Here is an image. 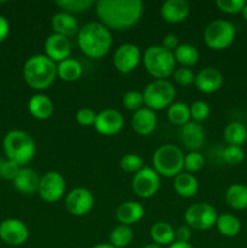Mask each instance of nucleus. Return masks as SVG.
Instances as JSON below:
<instances>
[{"instance_id": "7c9ffc66", "label": "nucleus", "mask_w": 247, "mask_h": 248, "mask_svg": "<svg viewBox=\"0 0 247 248\" xmlns=\"http://www.w3.org/2000/svg\"><path fill=\"white\" fill-rule=\"evenodd\" d=\"M224 140L229 145L241 147L247 140V128L239 121L228 124L224 130Z\"/></svg>"}, {"instance_id": "a211bd4d", "label": "nucleus", "mask_w": 247, "mask_h": 248, "mask_svg": "<svg viewBox=\"0 0 247 248\" xmlns=\"http://www.w3.org/2000/svg\"><path fill=\"white\" fill-rule=\"evenodd\" d=\"M190 14V4L186 0H167L160 9L162 19L167 23L178 24Z\"/></svg>"}, {"instance_id": "37998d69", "label": "nucleus", "mask_w": 247, "mask_h": 248, "mask_svg": "<svg viewBox=\"0 0 247 248\" xmlns=\"http://www.w3.org/2000/svg\"><path fill=\"white\" fill-rule=\"evenodd\" d=\"M97 118V113L94 110H92L91 108H81L77 110V124L84 127H90V126L94 125V121H96Z\"/></svg>"}, {"instance_id": "79ce46f5", "label": "nucleus", "mask_w": 247, "mask_h": 248, "mask_svg": "<svg viewBox=\"0 0 247 248\" xmlns=\"http://www.w3.org/2000/svg\"><path fill=\"white\" fill-rule=\"evenodd\" d=\"M21 166L17 165L16 162L11 161V160H1V164H0V177L6 181H12L16 178L17 174H18Z\"/></svg>"}, {"instance_id": "ddd939ff", "label": "nucleus", "mask_w": 247, "mask_h": 248, "mask_svg": "<svg viewBox=\"0 0 247 248\" xmlns=\"http://www.w3.org/2000/svg\"><path fill=\"white\" fill-rule=\"evenodd\" d=\"M94 198L89 189L75 188L67 194L65 208L70 215L81 217L93 208Z\"/></svg>"}, {"instance_id": "9d476101", "label": "nucleus", "mask_w": 247, "mask_h": 248, "mask_svg": "<svg viewBox=\"0 0 247 248\" xmlns=\"http://www.w3.org/2000/svg\"><path fill=\"white\" fill-rule=\"evenodd\" d=\"M161 184V177L152 167L144 166L140 171L133 174L132 186L133 193L142 199H149L159 191Z\"/></svg>"}, {"instance_id": "6e6552de", "label": "nucleus", "mask_w": 247, "mask_h": 248, "mask_svg": "<svg viewBox=\"0 0 247 248\" xmlns=\"http://www.w3.org/2000/svg\"><path fill=\"white\" fill-rule=\"evenodd\" d=\"M236 28L225 19H215L210 22L203 31L205 44L215 51H222L229 47L235 40Z\"/></svg>"}, {"instance_id": "4be33fe9", "label": "nucleus", "mask_w": 247, "mask_h": 248, "mask_svg": "<svg viewBox=\"0 0 247 248\" xmlns=\"http://www.w3.org/2000/svg\"><path fill=\"white\" fill-rule=\"evenodd\" d=\"M51 27L53 29V33L60 34V35L65 36L69 39L70 36L77 35L79 33V26L72 14L60 11L56 12L51 18Z\"/></svg>"}, {"instance_id": "393cba45", "label": "nucleus", "mask_w": 247, "mask_h": 248, "mask_svg": "<svg viewBox=\"0 0 247 248\" xmlns=\"http://www.w3.org/2000/svg\"><path fill=\"white\" fill-rule=\"evenodd\" d=\"M173 186L176 193L184 199L193 198L199 190V182L195 177L189 172H182L174 177Z\"/></svg>"}, {"instance_id": "dca6fc26", "label": "nucleus", "mask_w": 247, "mask_h": 248, "mask_svg": "<svg viewBox=\"0 0 247 248\" xmlns=\"http://www.w3.org/2000/svg\"><path fill=\"white\" fill-rule=\"evenodd\" d=\"M179 138L186 149H189L190 152H198L205 143L206 133L200 124L190 120L181 127Z\"/></svg>"}, {"instance_id": "f3484780", "label": "nucleus", "mask_w": 247, "mask_h": 248, "mask_svg": "<svg viewBox=\"0 0 247 248\" xmlns=\"http://www.w3.org/2000/svg\"><path fill=\"white\" fill-rule=\"evenodd\" d=\"M45 55L53 61L55 63H60L62 61L69 58L72 45H70L69 39L60 34H51L45 41Z\"/></svg>"}, {"instance_id": "39448f33", "label": "nucleus", "mask_w": 247, "mask_h": 248, "mask_svg": "<svg viewBox=\"0 0 247 248\" xmlns=\"http://www.w3.org/2000/svg\"><path fill=\"white\" fill-rule=\"evenodd\" d=\"M153 166L160 177L174 178L184 170L183 152L177 145H161L153 155Z\"/></svg>"}, {"instance_id": "2eb2a0df", "label": "nucleus", "mask_w": 247, "mask_h": 248, "mask_svg": "<svg viewBox=\"0 0 247 248\" xmlns=\"http://www.w3.org/2000/svg\"><path fill=\"white\" fill-rule=\"evenodd\" d=\"M94 128L103 136H115L123 130L124 116L115 109H104L97 113Z\"/></svg>"}, {"instance_id": "f8f14e48", "label": "nucleus", "mask_w": 247, "mask_h": 248, "mask_svg": "<svg viewBox=\"0 0 247 248\" xmlns=\"http://www.w3.org/2000/svg\"><path fill=\"white\" fill-rule=\"evenodd\" d=\"M140 50L137 45L131 43L123 44L114 52L113 63L115 69L121 74H130L140 62Z\"/></svg>"}, {"instance_id": "09e8293b", "label": "nucleus", "mask_w": 247, "mask_h": 248, "mask_svg": "<svg viewBox=\"0 0 247 248\" xmlns=\"http://www.w3.org/2000/svg\"><path fill=\"white\" fill-rule=\"evenodd\" d=\"M91 248H115V247H114L113 245H110L108 242V244H98V245H96V246H93Z\"/></svg>"}, {"instance_id": "2f4dec72", "label": "nucleus", "mask_w": 247, "mask_h": 248, "mask_svg": "<svg viewBox=\"0 0 247 248\" xmlns=\"http://www.w3.org/2000/svg\"><path fill=\"white\" fill-rule=\"evenodd\" d=\"M167 119L171 124L182 127L190 121V107L185 103H182V102L172 103L167 108Z\"/></svg>"}, {"instance_id": "bb28decb", "label": "nucleus", "mask_w": 247, "mask_h": 248, "mask_svg": "<svg viewBox=\"0 0 247 248\" xmlns=\"http://www.w3.org/2000/svg\"><path fill=\"white\" fill-rule=\"evenodd\" d=\"M225 201L228 205L236 211L247 208V186L241 183H234L225 191Z\"/></svg>"}, {"instance_id": "c756f323", "label": "nucleus", "mask_w": 247, "mask_h": 248, "mask_svg": "<svg viewBox=\"0 0 247 248\" xmlns=\"http://www.w3.org/2000/svg\"><path fill=\"white\" fill-rule=\"evenodd\" d=\"M176 63L181 67L190 68L195 65L199 61V51L191 44H179L178 47L173 52Z\"/></svg>"}, {"instance_id": "5701e85b", "label": "nucleus", "mask_w": 247, "mask_h": 248, "mask_svg": "<svg viewBox=\"0 0 247 248\" xmlns=\"http://www.w3.org/2000/svg\"><path fill=\"white\" fill-rule=\"evenodd\" d=\"M144 217V207L137 201H126L121 203L116 210V218L120 224L131 225L136 224Z\"/></svg>"}, {"instance_id": "c85d7f7f", "label": "nucleus", "mask_w": 247, "mask_h": 248, "mask_svg": "<svg viewBox=\"0 0 247 248\" xmlns=\"http://www.w3.org/2000/svg\"><path fill=\"white\" fill-rule=\"evenodd\" d=\"M216 227L223 236L235 237L239 235L240 230H241V222L236 216L232 215V213H223V215L218 216Z\"/></svg>"}, {"instance_id": "cd10ccee", "label": "nucleus", "mask_w": 247, "mask_h": 248, "mask_svg": "<svg viewBox=\"0 0 247 248\" xmlns=\"http://www.w3.org/2000/svg\"><path fill=\"white\" fill-rule=\"evenodd\" d=\"M174 232L171 224L166 222H156L150 228V237L153 242L160 246H170L174 242Z\"/></svg>"}, {"instance_id": "a19ab883", "label": "nucleus", "mask_w": 247, "mask_h": 248, "mask_svg": "<svg viewBox=\"0 0 247 248\" xmlns=\"http://www.w3.org/2000/svg\"><path fill=\"white\" fill-rule=\"evenodd\" d=\"M216 5L222 12L235 15L242 11L246 2H245V0H217Z\"/></svg>"}, {"instance_id": "72a5a7b5", "label": "nucleus", "mask_w": 247, "mask_h": 248, "mask_svg": "<svg viewBox=\"0 0 247 248\" xmlns=\"http://www.w3.org/2000/svg\"><path fill=\"white\" fill-rule=\"evenodd\" d=\"M56 6L68 14H81L91 9L94 4L93 0H58L55 1Z\"/></svg>"}, {"instance_id": "f03ea898", "label": "nucleus", "mask_w": 247, "mask_h": 248, "mask_svg": "<svg viewBox=\"0 0 247 248\" xmlns=\"http://www.w3.org/2000/svg\"><path fill=\"white\" fill-rule=\"evenodd\" d=\"M77 45L85 56L99 60L110 51L113 36L110 31L101 22H90L79 29Z\"/></svg>"}, {"instance_id": "423d86ee", "label": "nucleus", "mask_w": 247, "mask_h": 248, "mask_svg": "<svg viewBox=\"0 0 247 248\" xmlns=\"http://www.w3.org/2000/svg\"><path fill=\"white\" fill-rule=\"evenodd\" d=\"M143 63L147 72L155 80H167L176 70L173 52L165 50L161 45L148 47L143 55Z\"/></svg>"}, {"instance_id": "58836bf2", "label": "nucleus", "mask_w": 247, "mask_h": 248, "mask_svg": "<svg viewBox=\"0 0 247 248\" xmlns=\"http://www.w3.org/2000/svg\"><path fill=\"white\" fill-rule=\"evenodd\" d=\"M189 107H190V116L195 123H202L210 116V106L205 101H196Z\"/></svg>"}, {"instance_id": "0eeeda50", "label": "nucleus", "mask_w": 247, "mask_h": 248, "mask_svg": "<svg viewBox=\"0 0 247 248\" xmlns=\"http://www.w3.org/2000/svg\"><path fill=\"white\" fill-rule=\"evenodd\" d=\"M176 98V87L169 80H153L143 91L144 106L152 110L169 108Z\"/></svg>"}, {"instance_id": "7ed1b4c3", "label": "nucleus", "mask_w": 247, "mask_h": 248, "mask_svg": "<svg viewBox=\"0 0 247 248\" xmlns=\"http://www.w3.org/2000/svg\"><path fill=\"white\" fill-rule=\"evenodd\" d=\"M23 78L29 87L43 91L57 78V64L46 55H33L24 63Z\"/></svg>"}, {"instance_id": "ea45409f", "label": "nucleus", "mask_w": 247, "mask_h": 248, "mask_svg": "<svg viewBox=\"0 0 247 248\" xmlns=\"http://www.w3.org/2000/svg\"><path fill=\"white\" fill-rule=\"evenodd\" d=\"M173 79L179 86H190L191 84L195 82V74H194L193 70L190 68H185V67H181L177 68L174 70L173 74Z\"/></svg>"}, {"instance_id": "8fccbe9b", "label": "nucleus", "mask_w": 247, "mask_h": 248, "mask_svg": "<svg viewBox=\"0 0 247 248\" xmlns=\"http://www.w3.org/2000/svg\"><path fill=\"white\" fill-rule=\"evenodd\" d=\"M143 248H164L162 246H160V245H156V244H154V242H152V244H148V245H145L144 247Z\"/></svg>"}, {"instance_id": "4468645a", "label": "nucleus", "mask_w": 247, "mask_h": 248, "mask_svg": "<svg viewBox=\"0 0 247 248\" xmlns=\"http://www.w3.org/2000/svg\"><path fill=\"white\" fill-rule=\"evenodd\" d=\"M29 230L22 220L9 218L0 224V239L10 246H21L28 240Z\"/></svg>"}, {"instance_id": "20e7f679", "label": "nucleus", "mask_w": 247, "mask_h": 248, "mask_svg": "<svg viewBox=\"0 0 247 248\" xmlns=\"http://www.w3.org/2000/svg\"><path fill=\"white\" fill-rule=\"evenodd\" d=\"M4 152L7 160L24 166L35 156L36 144L29 133L21 130H12L7 132L4 138Z\"/></svg>"}, {"instance_id": "f257e3e1", "label": "nucleus", "mask_w": 247, "mask_h": 248, "mask_svg": "<svg viewBox=\"0 0 247 248\" xmlns=\"http://www.w3.org/2000/svg\"><path fill=\"white\" fill-rule=\"evenodd\" d=\"M144 5L140 0H99L96 12L109 31H125L140 21Z\"/></svg>"}, {"instance_id": "9b49d317", "label": "nucleus", "mask_w": 247, "mask_h": 248, "mask_svg": "<svg viewBox=\"0 0 247 248\" xmlns=\"http://www.w3.org/2000/svg\"><path fill=\"white\" fill-rule=\"evenodd\" d=\"M67 189L64 177L56 171L46 172L40 177L38 194L46 202H56L63 198Z\"/></svg>"}, {"instance_id": "a18cd8bd", "label": "nucleus", "mask_w": 247, "mask_h": 248, "mask_svg": "<svg viewBox=\"0 0 247 248\" xmlns=\"http://www.w3.org/2000/svg\"><path fill=\"white\" fill-rule=\"evenodd\" d=\"M161 46L165 48V50L170 51V52H174V50L179 46L178 38L172 33L167 34V35H165V38L162 39Z\"/></svg>"}, {"instance_id": "de8ad7c7", "label": "nucleus", "mask_w": 247, "mask_h": 248, "mask_svg": "<svg viewBox=\"0 0 247 248\" xmlns=\"http://www.w3.org/2000/svg\"><path fill=\"white\" fill-rule=\"evenodd\" d=\"M169 248H194L190 244H183V242H173L170 245Z\"/></svg>"}, {"instance_id": "c9c22d12", "label": "nucleus", "mask_w": 247, "mask_h": 248, "mask_svg": "<svg viewBox=\"0 0 247 248\" xmlns=\"http://www.w3.org/2000/svg\"><path fill=\"white\" fill-rule=\"evenodd\" d=\"M123 104L127 110L137 111L144 106V99H143V93L136 90H131V91L126 92L123 97Z\"/></svg>"}, {"instance_id": "4c0bfd02", "label": "nucleus", "mask_w": 247, "mask_h": 248, "mask_svg": "<svg viewBox=\"0 0 247 248\" xmlns=\"http://www.w3.org/2000/svg\"><path fill=\"white\" fill-rule=\"evenodd\" d=\"M222 159L228 165H239L244 161L245 152L242 147H236V145H228L222 153Z\"/></svg>"}, {"instance_id": "b1692460", "label": "nucleus", "mask_w": 247, "mask_h": 248, "mask_svg": "<svg viewBox=\"0 0 247 248\" xmlns=\"http://www.w3.org/2000/svg\"><path fill=\"white\" fill-rule=\"evenodd\" d=\"M53 109L55 107H53L52 101L46 94H34L28 102L29 113L38 120H47L48 118H51V115L53 114Z\"/></svg>"}, {"instance_id": "e433bc0d", "label": "nucleus", "mask_w": 247, "mask_h": 248, "mask_svg": "<svg viewBox=\"0 0 247 248\" xmlns=\"http://www.w3.org/2000/svg\"><path fill=\"white\" fill-rule=\"evenodd\" d=\"M205 166V157L199 152H189L188 154L184 155V169L189 172L200 171Z\"/></svg>"}, {"instance_id": "412c9836", "label": "nucleus", "mask_w": 247, "mask_h": 248, "mask_svg": "<svg viewBox=\"0 0 247 248\" xmlns=\"http://www.w3.org/2000/svg\"><path fill=\"white\" fill-rule=\"evenodd\" d=\"M39 184H40L39 174L28 167H21L18 174L14 179L15 189L24 195H33L38 193Z\"/></svg>"}, {"instance_id": "473e14b6", "label": "nucleus", "mask_w": 247, "mask_h": 248, "mask_svg": "<svg viewBox=\"0 0 247 248\" xmlns=\"http://www.w3.org/2000/svg\"><path fill=\"white\" fill-rule=\"evenodd\" d=\"M133 232L131 227L127 225H118L111 230L109 235V244L113 245L115 248H125L132 242Z\"/></svg>"}, {"instance_id": "aec40b11", "label": "nucleus", "mask_w": 247, "mask_h": 248, "mask_svg": "<svg viewBox=\"0 0 247 248\" xmlns=\"http://www.w3.org/2000/svg\"><path fill=\"white\" fill-rule=\"evenodd\" d=\"M133 131L139 136H149L155 131L157 126V118L154 110L143 107L139 110L135 111L131 120Z\"/></svg>"}, {"instance_id": "c03bdc74", "label": "nucleus", "mask_w": 247, "mask_h": 248, "mask_svg": "<svg viewBox=\"0 0 247 248\" xmlns=\"http://www.w3.org/2000/svg\"><path fill=\"white\" fill-rule=\"evenodd\" d=\"M191 239V229L188 225L179 227L174 232V242H183V244H189Z\"/></svg>"}, {"instance_id": "3c124183", "label": "nucleus", "mask_w": 247, "mask_h": 248, "mask_svg": "<svg viewBox=\"0 0 247 248\" xmlns=\"http://www.w3.org/2000/svg\"><path fill=\"white\" fill-rule=\"evenodd\" d=\"M241 15H242V17H244L245 21L247 22V2H246V5H245V6H244V9H242Z\"/></svg>"}, {"instance_id": "49530a36", "label": "nucleus", "mask_w": 247, "mask_h": 248, "mask_svg": "<svg viewBox=\"0 0 247 248\" xmlns=\"http://www.w3.org/2000/svg\"><path fill=\"white\" fill-rule=\"evenodd\" d=\"M9 31H10L9 21H7L4 16L0 15V43H2V41L6 39V36L9 35Z\"/></svg>"}, {"instance_id": "f704fd0d", "label": "nucleus", "mask_w": 247, "mask_h": 248, "mask_svg": "<svg viewBox=\"0 0 247 248\" xmlns=\"http://www.w3.org/2000/svg\"><path fill=\"white\" fill-rule=\"evenodd\" d=\"M120 167L123 171L135 174L144 167V161H143V159L138 154L128 153V154L124 155L121 157Z\"/></svg>"}, {"instance_id": "a878e982", "label": "nucleus", "mask_w": 247, "mask_h": 248, "mask_svg": "<svg viewBox=\"0 0 247 248\" xmlns=\"http://www.w3.org/2000/svg\"><path fill=\"white\" fill-rule=\"evenodd\" d=\"M84 73L82 64L75 58H67L57 63V78L65 82H74L81 78Z\"/></svg>"}, {"instance_id": "6ab92c4d", "label": "nucleus", "mask_w": 247, "mask_h": 248, "mask_svg": "<svg viewBox=\"0 0 247 248\" xmlns=\"http://www.w3.org/2000/svg\"><path fill=\"white\" fill-rule=\"evenodd\" d=\"M195 86L203 93L217 92L223 85V74L213 67H206L195 75Z\"/></svg>"}, {"instance_id": "1a4fd4ad", "label": "nucleus", "mask_w": 247, "mask_h": 248, "mask_svg": "<svg viewBox=\"0 0 247 248\" xmlns=\"http://www.w3.org/2000/svg\"><path fill=\"white\" fill-rule=\"evenodd\" d=\"M217 211L210 203H194L185 211L184 219L186 225L194 230H208L217 222Z\"/></svg>"}]
</instances>
